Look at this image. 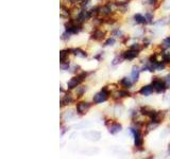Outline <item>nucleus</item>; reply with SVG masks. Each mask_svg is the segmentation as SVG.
Wrapping results in <instances>:
<instances>
[{"label":"nucleus","instance_id":"obj_1","mask_svg":"<svg viewBox=\"0 0 170 159\" xmlns=\"http://www.w3.org/2000/svg\"><path fill=\"white\" fill-rule=\"evenodd\" d=\"M109 88H107V86H105V87H103L101 89L100 92L96 93V95H94L93 98L94 103L99 104V103H102V102H105V101L107 100V98H109Z\"/></svg>","mask_w":170,"mask_h":159},{"label":"nucleus","instance_id":"obj_2","mask_svg":"<svg viewBox=\"0 0 170 159\" xmlns=\"http://www.w3.org/2000/svg\"><path fill=\"white\" fill-rule=\"evenodd\" d=\"M152 86H153L154 90L158 93L165 91L166 88H167V84L165 83L164 80H161L159 77H153V80H152Z\"/></svg>","mask_w":170,"mask_h":159},{"label":"nucleus","instance_id":"obj_3","mask_svg":"<svg viewBox=\"0 0 170 159\" xmlns=\"http://www.w3.org/2000/svg\"><path fill=\"white\" fill-rule=\"evenodd\" d=\"M91 18V16L89 14V11H86V10H83L81 11L79 14H78L77 18H76V22L79 24H83L86 20Z\"/></svg>","mask_w":170,"mask_h":159},{"label":"nucleus","instance_id":"obj_4","mask_svg":"<svg viewBox=\"0 0 170 159\" xmlns=\"http://www.w3.org/2000/svg\"><path fill=\"white\" fill-rule=\"evenodd\" d=\"M82 82H83V80L80 77V75H77V77H72V79L67 83V87H68V89H70V90L74 89V88H77Z\"/></svg>","mask_w":170,"mask_h":159},{"label":"nucleus","instance_id":"obj_5","mask_svg":"<svg viewBox=\"0 0 170 159\" xmlns=\"http://www.w3.org/2000/svg\"><path fill=\"white\" fill-rule=\"evenodd\" d=\"M90 106H91V104L87 103V102H80L77 105V111L80 115H84L87 112V110L90 108Z\"/></svg>","mask_w":170,"mask_h":159},{"label":"nucleus","instance_id":"obj_6","mask_svg":"<svg viewBox=\"0 0 170 159\" xmlns=\"http://www.w3.org/2000/svg\"><path fill=\"white\" fill-rule=\"evenodd\" d=\"M130 92L128 90H116L115 92L112 93V97L114 99H121V98H127V97H130Z\"/></svg>","mask_w":170,"mask_h":159},{"label":"nucleus","instance_id":"obj_7","mask_svg":"<svg viewBox=\"0 0 170 159\" xmlns=\"http://www.w3.org/2000/svg\"><path fill=\"white\" fill-rule=\"evenodd\" d=\"M104 35H105V32L104 31L99 30V29H96V30H94V32L91 33L90 38L94 40H101L104 37Z\"/></svg>","mask_w":170,"mask_h":159},{"label":"nucleus","instance_id":"obj_8","mask_svg":"<svg viewBox=\"0 0 170 159\" xmlns=\"http://www.w3.org/2000/svg\"><path fill=\"white\" fill-rule=\"evenodd\" d=\"M137 56H138V51L132 50V49L125 51V52L123 53V57H125V59H128V61H132V59H134V58L137 57Z\"/></svg>","mask_w":170,"mask_h":159},{"label":"nucleus","instance_id":"obj_9","mask_svg":"<svg viewBox=\"0 0 170 159\" xmlns=\"http://www.w3.org/2000/svg\"><path fill=\"white\" fill-rule=\"evenodd\" d=\"M153 91H154L153 86H152V85H147V86L141 87V89L139 90V93H140L141 95L147 97V95H150L151 93H153Z\"/></svg>","mask_w":170,"mask_h":159},{"label":"nucleus","instance_id":"obj_10","mask_svg":"<svg viewBox=\"0 0 170 159\" xmlns=\"http://www.w3.org/2000/svg\"><path fill=\"white\" fill-rule=\"evenodd\" d=\"M140 114L143 115V116L152 118V117L154 116V114H155V111H154L151 107H149V106H143L140 108Z\"/></svg>","mask_w":170,"mask_h":159},{"label":"nucleus","instance_id":"obj_11","mask_svg":"<svg viewBox=\"0 0 170 159\" xmlns=\"http://www.w3.org/2000/svg\"><path fill=\"white\" fill-rule=\"evenodd\" d=\"M70 52H71L72 54H74L76 56H78V57H82V58L87 57V53L85 52V51H83L82 49H80V48L70 49Z\"/></svg>","mask_w":170,"mask_h":159},{"label":"nucleus","instance_id":"obj_12","mask_svg":"<svg viewBox=\"0 0 170 159\" xmlns=\"http://www.w3.org/2000/svg\"><path fill=\"white\" fill-rule=\"evenodd\" d=\"M141 70H139L137 66H134L132 68V72H131V77H132V81L133 83L134 82H137L138 79H139V73H140Z\"/></svg>","mask_w":170,"mask_h":159},{"label":"nucleus","instance_id":"obj_13","mask_svg":"<svg viewBox=\"0 0 170 159\" xmlns=\"http://www.w3.org/2000/svg\"><path fill=\"white\" fill-rule=\"evenodd\" d=\"M164 117H165L164 111H155V114L151 118V120L154 122H157V123H161L164 120Z\"/></svg>","mask_w":170,"mask_h":159},{"label":"nucleus","instance_id":"obj_14","mask_svg":"<svg viewBox=\"0 0 170 159\" xmlns=\"http://www.w3.org/2000/svg\"><path fill=\"white\" fill-rule=\"evenodd\" d=\"M134 138H135V146L136 148H140V146H143V135H141L140 130L136 132L135 135H134Z\"/></svg>","mask_w":170,"mask_h":159},{"label":"nucleus","instance_id":"obj_15","mask_svg":"<svg viewBox=\"0 0 170 159\" xmlns=\"http://www.w3.org/2000/svg\"><path fill=\"white\" fill-rule=\"evenodd\" d=\"M109 132L111 134H113V135H115V134H117V132H121L122 130V126L121 124H119V123H113V124H111V126L109 127Z\"/></svg>","mask_w":170,"mask_h":159},{"label":"nucleus","instance_id":"obj_16","mask_svg":"<svg viewBox=\"0 0 170 159\" xmlns=\"http://www.w3.org/2000/svg\"><path fill=\"white\" fill-rule=\"evenodd\" d=\"M72 102H73V99H72V97L70 95H64V98L61 100V106L63 107V106H67L69 105V104H71Z\"/></svg>","mask_w":170,"mask_h":159},{"label":"nucleus","instance_id":"obj_17","mask_svg":"<svg viewBox=\"0 0 170 159\" xmlns=\"http://www.w3.org/2000/svg\"><path fill=\"white\" fill-rule=\"evenodd\" d=\"M84 137H86L87 139H91V140H98L100 138V134L97 132H84Z\"/></svg>","mask_w":170,"mask_h":159},{"label":"nucleus","instance_id":"obj_18","mask_svg":"<svg viewBox=\"0 0 170 159\" xmlns=\"http://www.w3.org/2000/svg\"><path fill=\"white\" fill-rule=\"evenodd\" d=\"M120 85H121L122 87L125 88H130L131 86H132L133 84V81H131L130 79H128V77H122L121 80H120Z\"/></svg>","mask_w":170,"mask_h":159},{"label":"nucleus","instance_id":"obj_19","mask_svg":"<svg viewBox=\"0 0 170 159\" xmlns=\"http://www.w3.org/2000/svg\"><path fill=\"white\" fill-rule=\"evenodd\" d=\"M134 21L136 24H147V19L145 16H143L141 14H135L134 15Z\"/></svg>","mask_w":170,"mask_h":159},{"label":"nucleus","instance_id":"obj_20","mask_svg":"<svg viewBox=\"0 0 170 159\" xmlns=\"http://www.w3.org/2000/svg\"><path fill=\"white\" fill-rule=\"evenodd\" d=\"M70 52V49H67V50H62L60 52V62H64L68 59V54Z\"/></svg>","mask_w":170,"mask_h":159},{"label":"nucleus","instance_id":"obj_21","mask_svg":"<svg viewBox=\"0 0 170 159\" xmlns=\"http://www.w3.org/2000/svg\"><path fill=\"white\" fill-rule=\"evenodd\" d=\"M85 90H86V88H85L84 86H78V87L76 88V95H77L78 98L82 97V95H84Z\"/></svg>","mask_w":170,"mask_h":159},{"label":"nucleus","instance_id":"obj_22","mask_svg":"<svg viewBox=\"0 0 170 159\" xmlns=\"http://www.w3.org/2000/svg\"><path fill=\"white\" fill-rule=\"evenodd\" d=\"M117 4H118V10H119L120 12H122V13H125V12H128V11H129V5H128L127 2L117 3Z\"/></svg>","mask_w":170,"mask_h":159},{"label":"nucleus","instance_id":"obj_23","mask_svg":"<svg viewBox=\"0 0 170 159\" xmlns=\"http://www.w3.org/2000/svg\"><path fill=\"white\" fill-rule=\"evenodd\" d=\"M74 116H76V112H74L73 110H68V111H65V114L63 115V118L66 120H70L72 119Z\"/></svg>","mask_w":170,"mask_h":159},{"label":"nucleus","instance_id":"obj_24","mask_svg":"<svg viewBox=\"0 0 170 159\" xmlns=\"http://www.w3.org/2000/svg\"><path fill=\"white\" fill-rule=\"evenodd\" d=\"M70 15V11H69L68 8L64 6V5H61V16L62 17H68Z\"/></svg>","mask_w":170,"mask_h":159},{"label":"nucleus","instance_id":"obj_25","mask_svg":"<svg viewBox=\"0 0 170 159\" xmlns=\"http://www.w3.org/2000/svg\"><path fill=\"white\" fill-rule=\"evenodd\" d=\"M158 124H159V123H157V122H154V121H152V120H151V122H150V123L147 125V130H148V132H150V130H155V128L158 126Z\"/></svg>","mask_w":170,"mask_h":159},{"label":"nucleus","instance_id":"obj_26","mask_svg":"<svg viewBox=\"0 0 170 159\" xmlns=\"http://www.w3.org/2000/svg\"><path fill=\"white\" fill-rule=\"evenodd\" d=\"M122 59H125V57H123V54H122V55H117L116 57L114 58V59H113V62H112V64H113V65H117V64H119V63H121V61Z\"/></svg>","mask_w":170,"mask_h":159},{"label":"nucleus","instance_id":"obj_27","mask_svg":"<svg viewBox=\"0 0 170 159\" xmlns=\"http://www.w3.org/2000/svg\"><path fill=\"white\" fill-rule=\"evenodd\" d=\"M122 111H123V107H122L121 105H117L116 107H115V115H116L117 117L121 116Z\"/></svg>","mask_w":170,"mask_h":159},{"label":"nucleus","instance_id":"obj_28","mask_svg":"<svg viewBox=\"0 0 170 159\" xmlns=\"http://www.w3.org/2000/svg\"><path fill=\"white\" fill-rule=\"evenodd\" d=\"M72 33L70 31H65L63 33V34H62V39L63 40H67V39H69V38H70V35H71Z\"/></svg>","mask_w":170,"mask_h":159},{"label":"nucleus","instance_id":"obj_29","mask_svg":"<svg viewBox=\"0 0 170 159\" xmlns=\"http://www.w3.org/2000/svg\"><path fill=\"white\" fill-rule=\"evenodd\" d=\"M162 47L163 48H169L170 47V37H167V38H165L164 40H163L162 42Z\"/></svg>","mask_w":170,"mask_h":159},{"label":"nucleus","instance_id":"obj_30","mask_svg":"<svg viewBox=\"0 0 170 159\" xmlns=\"http://www.w3.org/2000/svg\"><path fill=\"white\" fill-rule=\"evenodd\" d=\"M163 62L164 63H170V52H165L163 54Z\"/></svg>","mask_w":170,"mask_h":159},{"label":"nucleus","instance_id":"obj_31","mask_svg":"<svg viewBox=\"0 0 170 159\" xmlns=\"http://www.w3.org/2000/svg\"><path fill=\"white\" fill-rule=\"evenodd\" d=\"M145 17H146L147 19V24H151L152 21H153V15H152L151 13H147L146 15H145Z\"/></svg>","mask_w":170,"mask_h":159},{"label":"nucleus","instance_id":"obj_32","mask_svg":"<svg viewBox=\"0 0 170 159\" xmlns=\"http://www.w3.org/2000/svg\"><path fill=\"white\" fill-rule=\"evenodd\" d=\"M130 49H132V50H136V51H138V52H139V51L143 49V47H141L140 45H138V44H133V45L130 47Z\"/></svg>","mask_w":170,"mask_h":159},{"label":"nucleus","instance_id":"obj_33","mask_svg":"<svg viewBox=\"0 0 170 159\" xmlns=\"http://www.w3.org/2000/svg\"><path fill=\"white\" fill-rule=\"evenodd\" d=\"M115 44V38H109L104 42V46H113Z\"/></svg>","mask_w":170,"mask_h":159},{"label":"nucleus","instance_id":"obj_34","mask_svg":"<svg viewBox=\"0 0 170 159\" xmlns=\"http://www.w3.org/2000/svg\"><path fill=\"white\" fill-rule=\"evenodd\" d=\"M113 35H114V36L122 37L123 36V33H122L120 30H114V31H113Z\"/></svg>","mask_w":170,"mask_h":159},{"label":"nucleus","instance_id":"obj_35","mask_svg":"<svg viewBox=\"0 0 170 159\" xmlns=\"http://www.w3.org/2000/svg\"><path fill=\"white\" fill-rule=\"evenodd\" d=\"M163 8L165 10H170V0H165V2L163 3Z\"/></svg>","mask_w":170,"mask_h":159},{"label":"nucleus","instance_id":"obj_36","mask_svg":"<svg viewBox=\"0 0 170 159\" xmlns=\"http://www.w3.org/2000/svg\"><path fill=\"white\" fill-rule=\"evenodd\" d=\"M88 5H89V0H83L82 3H81L82 9H85L86 6H88Z\"/></svg>","mask_w":170,"mask_h":159},{"label":"nucleus","instance_id":"obj_37","mask_svg":"<svg viewBox=\"0 0 170 159\" xmlns=\"http://www.w3.org/2000/svg\"><path fill=\"white\" fill-rule=\"evenodd\" d=\"M164 81H165V83L167 84V86H169V85H170V73L168 74L167 77H165Z\"/></svg>","mask_w":170,"mask_h":159},{"label":"nucleus","instance_id":"obj_38","mask_svg":"<svg viewBox=\"0 0 170 159\" xmlns=\"http://www.w3.org/2000/svg\"><path fill=\"white\" fill-rule=\"evenodd\" d=\"M148 3L150 5H155L157 3V0H148Z\"/></svg>","mask_w":170,"mask_h":159},{"label":"nucleus","instance_id":"obj_39","mask_svg":"<svg viewBox=\"0 0 170 159\" xmlns=\"http://www.w3.org/2000/svg\"><path fill=\"white\" fill-rule=\"evenodd\" d=\"M79 68H80L79 66H73L72 68H70V71H71V72H76V71H77V69H79Z\"/></svg>","mask_w":170,"mask_h":159},{"label":"nucleus","instance_id":"obj_40","mask_svg":"<svg viewBox=\"0 0 170 159\" xmlns=\"http://www.w3.org/2000/svg\"><path fill=\"white\" fill-rule=\"evenodd\" d=\"M68 1H69V2H70V3H73V4H74V3L79 2L80 0H68Z\"/></svg>","mask_w":170,"mask_h":159},{"label":"nucleus","instance_id":"obj_41","mask_svg":"<svg viewBox=\"0 0 170 159\" xmlns=\"http://www.w3.org/2000/svg\"><path fill=\"white\" fill-rule=\"evenodd\" d=\"M168 154L170 155V145H169V148H168Z\"/></svg>","mask_w":170,"mask_h":159},{"label":"nucleus","instance_id":"obj_42","mask_svg":"<svg viewBox=\"0 0 170 159\" xmlns=\"http://www.w3.org/2000/svg\"><path fill=\"white\" fill-rule=\"evenodd\" d=\"M168 21H169V22H170V16H169V19H168Z\"/></svg>","mask_w":170,"mask_h":159},{"label":"nucleus","instance_id":"obj_43","mask_svg":"<svg viewBox=\"0 0 170 159\" xmlns=\"http://www.w3.org/2000/svg\"><path fill=\"white\" fill-rule=\"evenodd\" d=\"M168 99H169V100H170V95H169V97H168Z\"/></svg>","mask_w":170,"mask_h":159}]
</instances>
